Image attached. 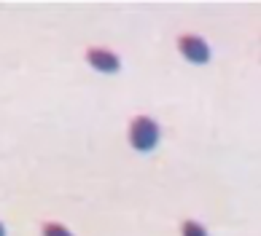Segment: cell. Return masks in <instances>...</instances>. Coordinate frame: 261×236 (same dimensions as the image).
<instances>
[{
  "instance_id": "obj_6",
  "label": "cell",
  "mask_w": 261,
  "mask_h": 236,
  "mask_svg": "<svg viewBox=\"0 0 261 236\" xmlns=\"http://www.w3.org/2000/svg\"><path fill=\"white\" fill-rule=\"evenodd\" d=\"M0 236H6V228H3V223H0Z\"/></svg>"
},
{
  "instance_id": "obj_2",
  "label": "cell",
  "mask_w": 261,
  "mask_h": 236,
  "mask_svg": "<svg viewBox=\"0 0 261 236\" xmlns=\"http://www.w3.org/2000/svg\"><path fill=\"white\" fill-rule=\"evenodd\" d=\"M178 48H180V54L189 59V62H194V65H205L207 59H210V46L205 38H199V35H180L178 38Z\"/></svg>"
},
{
  "instance_id": "obj_5",
  "label": "cell",
  "mask_w": 261,
  "mask_h": 236,
  "mask_svg": "<svg viewBox=\"0 0 261 236\" xmlns=\"http://www.w3.org/2000/svg\"><path fill=\"white\" fill-rule=\"evenodd\" d=\"M43 236H73L62 223H46L43 225Z\"/></svg>"
},
{
  "instance_id": "obj_1",
  "label": "cell",
  "mask_w": 261,
  "mask_h": 236,
  "mask_svg": "<svg viewBox=\"0 0 261 236\" xmlns=\"http://www.w3.org/2000/svg\"><path fill=\"white\" fill-rule=\"evenodd\" d=\"M129 142H132L135 151H140V153L153 151L159 142V124L148 115H135L132 124H129Z\"/></svg>"
},
{
  "instance_id": "obj_4",
  "label": "cell",
  "mask_w": 261,
  "mask_h": 236,
  "mask_svg": "<svg viewBox=\"0 0 261 236\" xmlns=\"http://www.w3.org/2000/svg\"><path fill=\"white\" fill-rule=\"evenodd\" d=\"M180 233H183V236H207L205 225L197 223V220H183V225H180Z\"/></svg>"
},
{
  "instance_id": "obj_3",
  "label": "cell",
  "mask_w": 261,
  "mask_h": 236,
  "mask_svg": "<svg viewBox=\"0 0 261 236\" xmlns=\"http://www.w3.org/2000/svg\"><path fill=\"white\" fill-rule=\"evenodd\" d=\"M86 62L100 73H119L121 70L119 54L108 51V48H89V51H86Z\"/></svg>"
}]
</instances>
